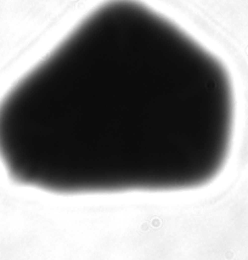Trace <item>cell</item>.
<instances>
[{
  "mask_svg": "<svg viewBox=\"0 0 248 260\" xmlns=\"http://www.w3.org/2000/svg\"><path fill=\"white\" fill-rule=\"evenodd\" d=\"M232 133L225 66L138 0L94 9L0 102L10 178L56 194L200 188Z\"/></svg>",
  "mask_w": 248,
  "mask_h": 260,
  "instance_id": "1",
  "label": "cell"
}]
</instances>
